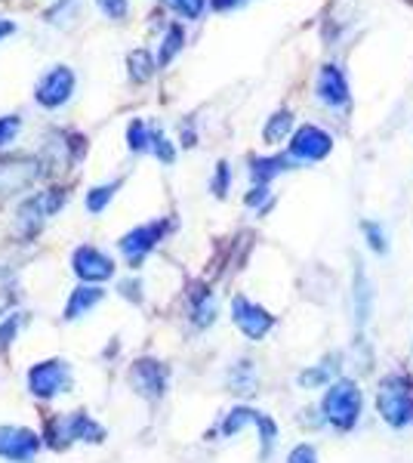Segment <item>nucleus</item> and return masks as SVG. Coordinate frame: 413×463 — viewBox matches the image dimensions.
<instances>
[{
  "mask_svg": "<svg viewBox=\"0 0 413 463\" xmlns=\"http://www.w3.org/2000/svg\"><path fill=\"white\" fill-rule=\"evenodd\" d=\"M361 411H364V392L358 390L355 380L340 377L336 383L327 386L324 399H321V414H324L330 427L340 432L355 430V423L361 420Z\"/></svg>",
  "mask_w": 413,
  "mask_h": 463,
  "instance_id": "obj_1",
  "label": "nucleus"
},
{
  "mask_svg": "<svg viewBox=\"0 0 413 463\" xmlns=\"http://www.w3.org/2000/svg\"><path fill=\"white\" fill-rule=\"evenodd\" d=\"M377 414L392 430H404L413 423V380L404 374H389L380 380L377 390Z\"/></svg>",
  "mask_w": 413,
  "mask_h": 463,
  "instance_id": "obj_2",
  "label": "nucleus"
},
{
  "mask_svg": "<svg viewBox=\"0 0 413 463\" xmlns=\"http://www.w3.org/2000/svg\"><path fill=\"white\" fill-rule=\"evenodd\" d=\"M47 439L52 448H69L74 442H93L99 445L105 439V427L96 423L87 411H74V414H59L47 423Z\"/></svg>",
  "mask_w": 413,
  "mask_h": 463,
  "instance_id": "obj_3",
  "label": "nucleus"
},
{
  "mask_svg": "<svg viewBox=\"0 0 413 463\" xmlns=\"http://www.w3.org/2000/svg\"><path fill=\"white\" fill-rule=\"evenodd\" d=\"M71 383H74L71 364L65 358H47V362H37L28 371V390L37 399H52L59 392H69Z\"/></svg>",
  "mask_w": 413,
  "mask_h": 463,
  "instance_id": "obj_4",
  "label": "nucleus"
},
{
  "mask_svg": "<svg viewBox=\"0 0 413 463\" xmlns=\"http://www.w3.org/2000/svg\"><path fill=\"white\" fill-rule=\"evenodd\" d=\"M65 201H69V195H65L62 189H47V192H41V195L28 198L25 204L16 211L19 229L25 232V235H34V232L50 220V216H56L59 211H62Z\"/></svg>",
  "mask_w": 413,
  "mask_h": 463,
  "instance_id": "obj_5",
  "label": "nucleus"
},
{
  "mask_svg": "<svg viewBox=\"0 0 413 463\" xmlns=\"http://www.w3.org/2000/svg\"><path fill=\"white\" fill-rule=\"evenodd\" d=\"M173 229L170 220H155V222H145V226H136L133 232H127V235L117 241V248H121V253L127 260H130L133 266H139L142 260L152 253L157 244L164 241V235Z\"/></svg>",
  "mask_w": 413,
  "mask_h": 463,
  "instance_id": "obj_6",
  "label": "nucleus"
},
{
  "mask_svg": "<svg viewBox=\"0 0 413 463\" xmlns=\"http://www.w3.org/2000/svg\"><path fill=\"white\" fill-rule=\"evenodd\" d=\"M231 321H235L238 331H241L247 340H262L275 327L272 312H268L266 306L247 300L244 294H238L235 300H231Z\"/></svg>",
  "mask_w": 413,
  "mask_h": 463,
  "instance_id": "obj_7",
  "label": "nucleus"
},
{
  "mask_svg": "<svg viewBox=\"0 0 413 463\" xmlns=\"http://www.w3.org/2000/svg\"><path fill=\"white\" fill-rule=\"evenodd\" d=\"M167 380H170L167 364H161L157 358H136V362L130 364V386L145 402L161 399V395L167 392Z\"/></svg>",
  "mask_w": 413,
  "mask_h": 463,
  "instance_id": "obj_8",
  "label": "nucleus"
},
{
  "mask_svg": "<svg viewBox=\"0 0 413 463\" xmlns=\"http://www.w3.org/2000/svg\"><path fill=\"white\" fill-rule=\"evenodd\" d=\"M74 93V71L69 65H52V69L37 80L34 99L43 109H62Z\"/></svg>",
  "mask_w": 413,
  "mask_h": 463,
  "instance_id": "obj_9",
  "label": "nucleus"
},
{
  "mask_svg": "<svg viewBox=\"0 0 413 463\" xmlns=\"http://www.w3.org/2000/svg\"><path fill=\"white\" fill-rule=\"evenodd\" d=\"M41 176H43V164L37 158L0 161V198H10V195H19V192L32 189Z\"/></svg>",
  "mask_w": 413,
  "mask_h": 463,
  "instance_id": "obj_10",
  "label": "nucleus"
},
{
  "mask_svg": "<svg viewBox=\"0 0 413 463\" xmlns=\"http://www.w3.org/2000/svg\"><path fill=\"white\" fill-rule=\"evenodd\" d=\"M330 152H333V137L314 124L299 127L290 139V158L293 161L314 164V161H324Z\"/></svg>",
  "mask_w": 413,
  "mask_h": 463,
  "instance_id": "obj_11",
  "label": "nucleus"
},
{
  "mask_svg": "<svg viewBox=\"0 0 413 463\" xmlns=\"http://www.w3.org/2000/svg\"><path fill=\"white\" fill-rule=\"evenodd\" d=\"M71 269L80 281H93V285L108 281L111 275H115V263H111V257L108 253H102L99 248H93V244H80V248L71 253Z\"/></svg>",
  "mask_w": 413,
  "mask_h": 463,
  "instance_id": "obj_12",
  "label": "nucleus"
},
{
  "mask_svg": "<svg viewBox=\"0 0 413 463\" xmlns=\"http://www.w3.org/2000/svg\"><path fill=\"white\" fill-rule=\"evenodd\" d=\"M41 451V436L25 427H0V458L10 463H28Z\"/></svg>",
  "mask_w": 413,
  "mask_h": 463,
  "instance_id": "obj_13",
  "label": "nucleus"
},
{
  "mask_svg": "<svg viewBox=\"0 0 413 463\" xmlns=\"http://www.w3.org/2000/svg\"><path fill=\"white\" fill-rule=\"evenodd\" d=\"M314 93L324 102L327 109H345L349 106V84H345V74L340 65H324L318 74V84H314Z\"/></svg>",
  "mask_w": 413,
  "mask_h": 463,
  "instance_id": "obj_14",
  "label": "nucleus"
},
{
  "mask_svg": "<svg viewBox=\"0 0 413 463\" xmlns=\"http://www.w3.org/2000/svg\"><path fill=\"white\" fill-rule=\"evenodd\" d=\"M352 300H355V325L364 327L367 321L373 316V288H371V279L361 266L355 269V281H352Z\"/></svg>",
  "mask_w": 413,
  "mask_h": 463,
  "instance_id": "obj_15",
  "label": "nucleus"
},
{
  "mask_svg": "<svg viewBox=\"0 0 413 463\" xmlns=\"http://www.w3.org/2000/svg\"><path fill=\"white\" fill-rule=\"evenodd\" d=\"M336 380H340V355H327L324 362H318L314 368L299 374V386L303 390H321V386H330Z\"/></svg>",
  "mask_w": 413,
  "mask_h": 463,
  "instance_id": "obj_16",
  "label": "nucleus"
},
{
  "mask_svg": "<svg viewBox=\"0 0 413 463\" xmlns=\"http://www.w3.org/2000/svg\"><path fill=\"white\" fill-rule=\"evenodd\" d=\"M189 316L194 327H210L216 321V300L210 288H194L189 294Z\"/></svg>",
  "mask_w": 413,
  "mask_h": 463,
  "instance_id": "obj_17",
  "label": "nucleus"
},
{
  "mask_svg": "<svg viewBox=\"0 0 413 463\" xmlns=\"http://www.w3.org/2000/svg\"><path fill=\"white\" fill-rule=\"evenodd\" d=\"M105 297L102 288H93V285H80L78 290H71L69 303H65V321H74L80 316H87L93 306H99Z\"/></svg>",
  "mask_w": 413,
  "mask_h": 463,
  "instance_id": "obj_18",
  "label": "nucleus"
},
{
  "mask_svg": "<svg viewBox=\"0 0 413 463\" xmlns=\"http://www.w3.org/2000/svg\"><path fill=\"white\" fill-rule=\"evenodd\" d=\"M257 368H253V362L250 358H241V362H235L231 364V371H229V386H231V392H238V395H250V392H257Z\"/></svg>",
  "mask_w": 413,
  "mask_h": 463,
  "instance_id": "obj_19",
  "label": "nucleus"
},
{
  "mask_svg": "<svg viewBox=\"0 0 413 463\" xmlns=\"http://www.w3.org/2000/svg\"><path fill=\"white\" fill-rule=\"evenodd\" d=\"M290 164L293 158H253L250 161V176H253V183L257 185H268L275 176H281L284 170H290Z\"/></svg>",
  "mask_w": 413,
  "mask_h": 463,
  "instance_id": "obj_20",
  "label": "nucleus"
},
{
  "mask_svg": "<svg viewBox=\"0 0 413 463\" xmlns=\"http://www.w3.org/2000/svg\"><path fill=\"white\" fill-rule=\"evenodd\" d=\"M257 417H259V411H253V408H231L229 414L222 417V423H220V432L225 439H231V436H238L241 430L247 427H257Z\"/></svg>",
  "mask_w": 413,
  "mask_h": 463,
  "instance_id": "obj_21",
  "label": "nucleus"
},
{
  "mask_svg": "<svg viewBox=\"0 0 413 463\" xmlns=\"http://www.w3.org/2000/svg\"><path fill=\"white\" fill-rule=\"evenodd\" d=\"M127 65H130V78L136 80V84H145L157 71V59H152L148 50H133V53L127 56Z\"/></svg>",
  "mask_w": 413,
  "mask_h": 463,
  "instance_id": "obj_22",
  "label": "nucleus"
},
{
  "mask_svg": "<svg viewBox=\"0 0 413 463\" xmlns=\"http://www.w3.org/2000/svg\"><path fill=\"white\" fill-rule=\"evenodd\" d=\"M124 179H111V183L105 185H93V189L87 192V211L89 213H102L105 207L111 204V198H115V192L121 189Z\"/></svg>",
  "mask_w": 413,
  "mask_h": 463,
  "instance_id": "obj_23",
  "label": "nucleus"
},
{
  "mask_svg": "<svg viewBox=\"0 0 413 463\" xmlns=\"http://www.w3.org/2000/svg\"><path fill=\"white\" fill-rule=\"evenodd\" d=\"M183 43H185V32H183V25H173L167 28V34H164V43H161V50H157V65H170L173 62V56L183 50Z\"/></svg>",
  "mask_w": 413,
  "mask_h": 463,
  "instance_id": "obj_24",
  "label": "nucleus"
},
{
  "mask_svg": "<svg viewBox=\"0 0 413 463\" xmlns=\"http://www.w3.org/2000/svg\"><path fill=\"white\" fill-rule=\"evenodd\" d=\"M290 127H293V115H290V111H275V115L268 118L266 130H262V139H266L268 146H277L281 139H287Z\"/></svg>",
  "mask_w": 413,
  "mask_h": 463,
  "instance_id": "obj_25",
  "label": "nucleus"
},
{
  "mask_svg": "<svg viewBox=\"0 0 413 463\" xmlns=\"http://www.w3.org/2000/svg\"><path fill=\"white\" fill-rule=\"evenodd\" d=\"M152 139H155V133L148 130L145 121L133 118L130 127H127V146H130V152H145V148H152Z\"/></svg>",
  "mask_w": 413,
  "mask_h": 463,
  "instance_id": "obj_26",
  "label": "nucleus"
},
{
  "mask_svg": "<svg viewBox=\"0 0 413 463\" xmlns=\"http://www.w3.org/2000/svg\"><path fill=\"white\" fill-rule=\"evenodd\" d=\"M257 430H259L262 458H268V454H272V448H275V442H277V427H275V420L268 414H259L257 417Z\"/></svg>",
  "mask_w": 413,
  "mask_h": 463,
  "instance_id": "obj_27",
  "label": "nucleus"
},
{
  "mask_svg": "<svg viewBox=\"0 0 413 463\" xmlns=\"http://www.w3.org/2000/svg\"><path fill=\"white\" fill-rule=\"evenodd\" d=\"M361 232H364L367 244H371V250H377V253H389V235H386V229H382L380 222L367 220V222H361Z\"/></svg>",
  "mask_w": 413,
  "mask_h": 463,
  "instance_id": "obj_28",
  "label": "nucleus"
},
{
  "mask_svg": "<svg viewBox=\"0 0 413 463\" xmlns=\"http://www.w3.org/2000/svg\"><path fill=\"white\" fill-rule=\"evenodd\" d=\"M22 321H25V316H22V312H13L10 318L0 321V349H6L13 340H16V334H19Z\"/></svg>",
  "mask_w": 413,
  "mask_h": 463,
  "instance_id": "obj_29",
  "label": "nucleus"
},
{
  "mask_svg": "<svg viewBox=\"0 0 413 463\" xmlns=\"http://www.w3.org/2000/svg\"><path fill=\"white\" fill-rule=\"evenodd\" d=\"M170 6L185 19H201V16H204L207 0H170Z\"/></svg>",
  "mask_w": 413,
  "mask_h": 463,
  "instance_id": "obj_30",
  "label": "nucleus"
},
{
  "mask_svg": "<svg viewBox=\"0 0 413 463\" xmlns=\"http://www.w3.org/2000/svg\"><path fill=\"white\" fill-rule=\"evenodd\" d=\"M19 130H22V118H19V115H6V118H0V148L10 146L13 139L19 137Z\"/></svg>",
  "mask_w": 413,
  "mask_h": 463,
  "instance_id": "obj_31",
  "label": "nucleus"
},
{
  "mask_svg": "<svg viewBox=\"0 0 413 463\" xmlns=\"http://www.w3.org/2000/svg\"><path fill=\"white\" fill-rule=\"evenodd\" d=\"M229 183H231V167L225 161H220V164H216V176H213V183H210V189H213L216 198H225Z\"/></svg>",
  "mask_w": 413,
  "mask_h": 463,
  "instance_id": "obj_32",
  "label": "nucleus"
},
{
  "mask_svg": "<svg viewBox=\"0 0 413 463\" xmlns=\"http://www.w3.org/2000/svg\"><path fill=\"white\" fill-rule=\"evenodd\" d=\"M152 148H155L157 161H164V164H173V161H176V148H173V143H170L167 137H164L161 130L155 133V139H152Z\"/></svg>",
  "mask_w": 413,
  "mask_h": 463,
  "instance_id": "obj_33",
  "label": "nucleus"
},
{
  "mask_svg": "<svg viewBox=\"0 0 413 463\" xmlns=\"http://www.w3.org/2000/svg\"><path fill=\"white\" fill-rule=\"evenodd\" d=\"M268 201H272V195H268V185H253L250 195H247V207H257V211H266Z\"/></svg>",
  "mask_w": 413,
  "mask_h": 463,
  "instance_id": "obj_34",
  "label": "nucleus"
},
{
  "mask_svg": "<svg viewBox=\"0 0 413 463\" xmlns=\"http://www.w3.org/2000/svg\"><path fill=\"white\" fill-rule=\"evenodd\" d=\"M287 463H318V451H314V445H296L290 451Z\"/></svg>",
  "mask_w": 413,
  "mask_h": 463,
  "instance_id": "obj_35",
  "label": "nucleus"
},
{
  "mask_svg": "<svg viewBox=\"0 0 413 463\" xmlns=\"http://www.w3.org/2000/svg\"><path fill=\"white\" fill-rule=\"evenodd\" d=\"M96 4H99V10L108 19H124L127 16V0H96Z\"/></svg>",
  "mask_w": 413,
  "mask_h": 463,
  "instance_id": "obj_36",
  "label": "nucleus"
},
{
  "mask_svg": "<svg viewBox=\"0 0 413 463\" xmlns=\"http://www.w3.org/2000/svg\"><path fill=\"white\" fill-rule=\"evenodd\" d=\"M139 290H142V285H139V281H130V279H127V281H121V294L127 297V300H133V303H142V294H139Z\"/></svg>",
  "mask_w": 413,
  "mask_h": 463,
  "instance_id": "obj_37",
  "label": "nucleus"
},
{
  "mask_svg": "<svg viewBox=\"0 0 413 463\" xmlns=\"http://www.w3.org/2000/svg\"><path fill=\"white\" fill-rule=\"evenodd\" d=\"M13 32H16V22H10V19L0 22V37H6V34H13Z\"/></svg>",
  "mask_w": 413,
  "mask_h": 463,
  "instance_id": "obj_38",
  "label": "nucleus"
},
{
  "mask_svg": "<svg viewBox=\"0 0 413 463\" xmlns=\"http://www.w3.org/2000/svg\"><path fill=\"white\" fill-rule=\"evenodd\" d=\"M238 4H244V0H213L216 10H229V6H238Z\"/></svg>",
  "mask_w": 413,
  "mask_h": 463,
  "instance_id": "obj_39",
  "label": "nucleus"
}]
</instances>
